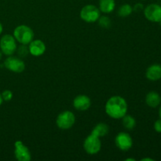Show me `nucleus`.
Returning a JSON list of instances; mask_svg holds the SVG:
<instances>
[{
  "instance_id": "nucleus-27",
  "label": "nucleus",
  "mask_w": 161,
  "mask_h": 161,
  "mask_svg": "<svg viewBox=\"0 0 161 161\" xmlns=\"http://www.w3.org/2000/svg\"><path fill=\"white\" fill-rule=\"evenodd\" d=\"M3 97H2V94H0V106L2 105V104H3Z\"/></svg>"
},
{
  "instance_id": "nucleus-17",
  "label": "nucleus",
  "mask_w": 161,
  "mask_h": 161,
  "mask_svg": "<svg viewBox=\"0 0 161 161\" xmlns=\"http://www.w3.org/2000/svg\"><path fill=\"white\" fill-rule=\"evenodd\" d=\"M121 119H122L123 127L125 129H127V130H132L133 129H135V127H136V119H135V118L133 116H131V115L126 114Z\"/></svg>"
},
{
  "instance_id": "nucleus-20",
  "label": "nucleus",
  "mask_w": 161,
  "mask_h": 161,
  "mask_svg": "<svg viewBox=\"0 0 161 161\" xmlns=\"http://www.w3.org/2000/svg\"><path fill=\"white\" fill-rule=\"evenodd\" d=\"M18 54V57L20 58H26L28 54H29V50H28V45H23L20 44V47H17V51H16Z\"/></svg>"
},
{
  "instance_id": "nucleus-13",
  "label": "nucleus",
  "mask_w": 161,
  "mask_h": 161,
  "mask_svg": "<svg viewBox=\"0 0 161 161\" xmlns=\"http://www.w3.org/2000/svg\"><path fill=\"white\" fill-rule=\"evenodd\" d=\"M146 76L149 81L156 82L161 80V64H153L147 68Z\"/></svg>"
},
{
  "instance_id": "nucleus-8",
  "label": "nucleus",
  "mask_w": 161,
  "mask_h": 161,
  "mask_svg": "<svg viewBox=\"0 0 161 161\" xmlns=\"http://www.w3.org/2000/svg\"><path fill=\"white\" fill-rule=\"evenodd\" d=\"M4 66L6 69L14 73H21L25 69V64L19 57L8 56L4 61Z\"/></svg>"
},
{
  "instance_id": "nucleus-24",
  "label": "nucleus",
  "mask_w": 161,
  "mask_h": 161,
  "mask_svg": "<svg viewBox=\"0 0 161 161\" xmlns=\"http://www.w3.org/2000/svg\"><path fill=\"white\" fill-rule=\"evenodd\" d=\"M155 160L152 158H149V157H146V158H142L141 161H154Z\"/></svg>"
},
{
  "instance_id": "nucleus-6",
  "label": "nucleus",
  "mask_w": 161,
  "mask_h": 161,
  "mask_svg": "<svg viewBox=\"0 0 161 161\" xmlns=\"http://www.w3.org/2000/svg\"><path fill=\"white\" fill-rule=\"evenodd\" d=\"M102 149L101 138L90 134L83 142V149L89 155H95L98 153Z\"/></svg>"
},
{
  "instance_id": "nucleus-29",
  "label": "nucleus",
  "mask_w": 161,
  "mask_h": 161,
  "mask_svg": "<svg viewBox=\"0 0 161 161\" xmlns=\"http://www.w3.org/2000/svg\"><path fill=\"white\" fill-rule=\"evenodd\" d=\"M3 53H2V51H1V50H0V61H1L2 58H3Z\"/></svg>"
},
{
  "instance_id": "nucleus-2",
  "label": "nucleus",
  "mask_w": 161,
  "mask_h": 161,
  "mask_svg": "<svg viewBox=\"0 0 161 161\" xmlns=\"http://www.w3.org/2000/svg\"><path fill=\"white\" fill-rule=\"evenodd\" d=\"M13 36L16 41L20 44L28 45L34 39V31L29 26L20 25L16 27L14 30Z\"/></svg>"
},
{
  "instance_id": "nucleus-23",
  "label": "nucleus",
  "mask_w": 161,
  "mask_h": 161,
  "mask_svg": "<svg viewBox=\"0 0 161 161\" xmlns=\"http://www.w3.org/2000/svg\"><path fill=\"white\" fill-rule=\"evenodd\" d=\"M143 9H144V6H143V4H142L140 3H136L133 6V11H135V12H140V11L143 10Z\"/></svg>"
},
{
  "instance_id": "nucleus-10",
  "label": "nucleus",
  "mask_w": 161,
  "mask_h": 161,
  "mask_svg": "<svg viewBox=\"0 0 161 161\" xmlns=\"http://www.w3.org/2000/svg\"><path fill=\"white\" fill-rule=\"evenodd\" d=\"M14 157L18 161H30L31 160V154L29 149L20 140H17L14 143Z\"/></svg>"
},
{
  "instance_id": "nucleus-19",
  "label": "nucleus",
  "mask_w": 161,
  "mask_h": 161,
  "mask_svg": "<svg viewBox=\"0 0 161 161\" xmlns=\"http://www.w3.org/2000/svg\"><path fill=\"white\" fill-rule=\"evenodd\" d=\"M97 22L98 23V25L101 28H105V29H108L112 25L111 19L107 17V16H101Z\"/></svg>"
},
{
  "instance_id": "nucleus-4",
  "label": "nucleus",
  "mask_w": 161,
  "mask_h": 161,
  "mask_svg": "<svg viewBox=\"0 0 161 161\" xmlns=\"http://www.w3.org/2000/svg\"><path fill=\"white\" fill-rule=\"evenodd\" d=\"M80 17L86 23H94L97 22L101 17V11L97 6L88 4L82 8L80 13Z\"/></svg>"
},
{
  "instance_id": "nucleus-21",
  "label": "nucleus",
  "mask_w": 161,
  "mask_h": 161,
  "mask_svg": "<svg viewBox=\"0 0 161 161\" xmlns=\"http://www.w3.org/2000/svg\"><path fill=\"white\" fill-rule=\"evenodd\" d=\"M2 97H3V102H9V101L12 100L13 97H14V94L13 92L10 90H5L2 93Z\"/></svg>"
},
{
  "instance_id": "nucleus-25",
  "label": "nucleus",
  "mask_w": 161,
  "mask_h": 161,
  "mask_svg": "<svg viewBox=\"0 0 161 161\" xmlns=\"http://www.w3.org/2000/svg\"><path fill=\"white\" fill-rule=\"evenodd\" d=\"M3 31V25H2L1 22H0V36L2 35Z\"/></svg>"
},
{
  "instance_id": "nucleus-18",
  "label": "nucleus",
  "mask_w": 161,
  "mask_h": 161,
  "mask_svg": "<svg viewBox=\"0 0 161 161\" xmlns=\"http://www.w3.org/2000/svg\"><path fill=\"white\" fill-rule=\"evenodd\" d=\"M133 6L128 3L121 5L117 11V14L120 17H127L133 13Z\"/></svg>"
},
{
  "instance_id": "nucleus-11",
  "label": "nucleus",
  "mask_w": 161,
  "mask_h": 161,
  "mask_svg": "<svg viewBox=\"0 0 161 161\" xmlns=\"http://www.w3.org/2000/svg\"><path fill=\"white\" fill-rule=\"evenodd\" d=\"M29 53L33 57H40L44 54L47 50V47L44 42L41 39H33L28 44Z\"/></svg>"
},
{
  "instance_id": "nucleus-12",
  "label": "nucleus",
  "mask_w": 161,
  "mask_h": 161,
  "mask_svg": "<svg viewBox=\"0 0 161 161\" xmlns=\"http://www.w3.org/2000/svg\"><path fill=\"white\" fill-rule=\"evenodd\" d=\"M72 105L74 108L78 111L84 112L91 108V100L87 95L80 94L74 98Z\"/></svg>"
},
{
  "instance_id": "nucleus-30",
  "label": "nucleus",
  "mask_w": 161,
  "mask_h": 161,
  "mask_svg": "<svg viewBox=\"0 0 161 161\" xmlns=\"http://www.w3.org/2000/svg\"><path fill=\"white\" fill-rule=\"evenodd\" d=\"M159 23H160V26H161V20H160V21L159 22Z\"/></svg>"
},
{
  "instance_id": "nucleus-5",
  "label": "nucleus",
  "mask_w": 161,
  "mask_h": 161,
  "mask_svg": "<svg viewBox=\"0 0 161 161\" xmlns=\"http://www.w3.org/2000/svg\"><path fill=\"white\" fill-rule=\"evenodd\" d=\"M75 123V116L72 112L65 110L58 116L56 119V124L61 130H69L74 126Z\"/></svg>"
},
{
  "instance_id": "nucleus-3",
  "label": "nucleus",
  "mask_w": 161,
  "mask_h": 161,
  "mask_svg": "<svg viewBox=\"0 0 161 161\" xmlns=\"http://www.w3.org/2000/svg\"><path fill=\"white\" fill-rule=\"evenodd\" d=\"M13 35L6 34L0 39V50L6 56H11L16 53L17 43Z\"/></svg>"
},
{
  "instance_id": "nucleus-28",
  "label": "nucleus",
  "mask_w": 161,
  "mask_h": 161,
  "mask_svg": "<svg viewBox=\"0 0 161 161\" xmlns=\"http://www.w3.org/2000/svg\"><path fill=\"white\" fill-rule=\"evenodd\" d=\"M125 161H135V159H134V158H127V159H125Z\"/></svg>"
},
{
  "instance_id": "nucleus-26",
  "label": "nucleus",
  "mask_w": 161,
  "mask_h": 161,
  "mask_svg": "<svg viewBox=\"0 0 161 161\" xmlns=\"http://www.w3.org/2000/svg\"><path fill=\"white\" fill-rule=\"evenodd\" d=\"M158 114H159V117L161 119V104L160 105V108H159V112H158Z\"/></svg>"
},
{
  "instance_id": "nucleus-9",
  "label": "nucleus",
  "mask_w": 161,
  "mask_h": 161,
  "mask_svg": "<svg viewBox=\"0 0 161 161\" xmlns=\"http://www.w3.org/2000/svg\"><path fill=\"white\" fill-rule=\"evenodd\" d=\"M144 16L148 20L159 23L161 20V6L157 3H151L143 9Z\"/></svg>"
},
{
  "instance_id": "nucleus-14",
  "label": "nucleus",
  "mask_w": 161,
  "mask_h": 161,
  "mask_svg": "<svg viewBox=\"0 0 161 161\" xmlns=\"http://www.w3.org/2000/svg\"><path fill=\"white\" fill-rule=\"evenodd\" d=\"M146 103L150 108H157L161 104V96L157 91H149L146 96Z\"/></svg>"
},
{
  "instance_id": "nucleus-22",
  "label": "nucleus",
  "mask_w": 161,
  "mask_h": 161,
  "mask_svg": "<svg viewBox=\"0 0 161 161\" xmlns=\"http://www.w3.org/2000/svg\"><path fill=\"white\" fill-rule=\"evenodd\" d=\"M153 127H154V130H155L156 132H157V133H161V119L160 118V119H157V120L155 121Z\"/></svg>"
},
{
  "instance_id": "nucleus-1",
  "label": "nucleus",
  "mask_w": 161,
  "mask_h": 161,
  "mask_svg": "<svg viewBox=\"0 0 161 161\" xmlns=\"http://www.w3.org/2000/svg\"><path fill=\"white\" fill-rule=\"evenodd\" d=\"M128 105L125 98L119 95L112 96L105 105L106 114L114 119H120L127 113Z\"/></svg>"
},
{
  "instance_id": "nucleus-7",
  "label": "nucleus",
  "mask_w": 161,
  "mask_h": 161,
  "mask_svg": "<svg viewBox=\"0 0 161 161\" xmlns=\"http://www.w3.org/2000/svg\"><path fill=\"white\" fill-rule=\"evenodd\" d=\"M115 145L120 151L127 152L133 146V139L130 134L127 132H119L115 138Z\"/></svg>"
},
{
  "instance_id": "nucleus-16",
  "label": "nucleus",
  "mask_w": 161,
  "mask_h": 161,
  "mask_svg": "<svg viewBox=\"0 0 161 161\" xmlns=\"http://www.w3.org/2000/svg\"><path fill=\"white\" fill-rule=\"evenodd\" d=\"M109 132V127L105 123H98L91 130V134L98 138H103L106 136Z\"/></svg>"
},
{
  "instance_id": "nucleus-15",
  "label": "nucleus",
  "mask_w": 161,
  "mask_h": 161,
  "mask_svg": "<svg viewBox=\"0 0 161 161\" xmlns=\"http://www.w3.org/2000/svg\"><path fill=\"white\" fill-rule=\"evenodd\" d=\"M98 8L101 13L105 14H111L116 8V2L115 0H99Z\"/></svg>"
}]
</instances>
